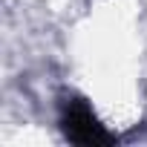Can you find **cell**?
I'll use <instances>...</instances> for the list:
<instances>
[{
    "label": "cell",
    "mask_w": 147,
    "mask_h": 147,
    "mask_svg": "<svg viewBox=\"0 0 147 147\" xmlns=\"http://www.w3.org/2000/svg\"><path fill=\"white\" fill-rule=\"evenodd\" d=\"M63 130L75 144H107L110 133L95 121L92 110L84 101H72L63 113Z\"/></svg>",
    "instance_id": "6da1fadb"
}]
</instances>
